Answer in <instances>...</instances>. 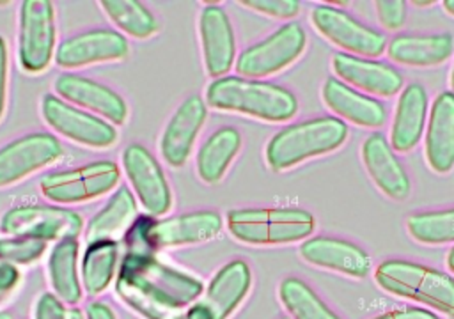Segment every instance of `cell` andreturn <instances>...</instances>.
I'll use <instances>...</instances> for the list:
<instances>
[{
	"label": "cell",
	"instance_id": "cell-38",
	"mask_svg": "<svg viewBox=\"0 0 454 319\" xmlns=\"http://www.w3.org/2000/svg\"><path fill=\"white\" fill-rule=\"evenodd\" d=\"M7 90H9V50L4 35H0V121L7 106Z\"/></svg>",
	"mask_w": 454,
	"mask_h": 319
},
{
	"label": "cell",
	"instance_id": "cell-28",
	"mask_svg": "<svg viewBox=\"0 0 454 319\" xmlns=\"http://www.w3.org/2000/svg\"><path fill=\"white\" fill-rule=\"evenodd\" d=\"M78 253V237H64L51 246L46 264L51 292L69 307H76L83 298Z\"/></svg>",
	"mask_w": 454,
	"mask_h": 319
},
{
	"label": "cell",
	"instance_id": "cell-25",
	"mask_svg": "<svg viewBox=\"0 0 454 319\" xmlns=\"http://www.w3.org/2000/svg\"><path fill=\"white\" fill-rule=\"evenodd\" d=\"M426 117L427 92L424 85L417 82L408 83L397 99L390 129V147L397 152L411 151L422 138Z\"/></svg>",
	"mask_w": 454,
	"mask_h": 319
},
{
	"label": "cell",
	"instance_id": "cell-7",
	"mask_svg": "<svg viewBox=\"0 0 454 319\" xmlns=\"http://www.w3.org/2000/svg\"><path fill=\"white\" fill-rule=\"evenodd\" d=\"M121 183V167L114 160H94L71 168L46 172L39 179L41 195L57 206H74L112 193Z\"/></svg>",
	"mask_w": 454,
	"mask_h": 319
},
{
	"label": "cell",
	"instance_id": "cell-49",
	"mask_svg": "<svg viewBox=\"0 0 454 319\" xmlns=\"http://www.w3.org/2000/svg\"><path fill=\"white\" fill-rule=\"evenodd\" d=\"M9 2H0V7H4V5H7Z\"/></svg>",
	"mask_w": 454,
	"mask_h": 319
},
{
	"label": "cell",
	"instance_id": "cell-46",
	"mask_svg": "<svg viewBox=\"0 0 454 319\" xmlns=\"http://www.w3.org/2000/svg\"><path fill=\"white\" fill-rule=\"evenodd\" d=\"M0 319H16V315H14L11 310L2 308V310H0Z\"/></svg>",
	"mask_w": 454,
	"mask_h": 319
},
{
	"label": "cell",
	"instance_id": "cell-18",
	"mask_svg": "<svg viewBox=\"0 0 454 319\" xmlns=\"http://www.w3.org/2000/svg\"><path fill=\"white\" fill-rule=\"evenodd\" d=\"M252 285L250 266L243 259L223 264L209 280L206 294L193 305L204 319H229Z\"/></svg>",
	"mask_w": 454,
	"mask_h": 319
},
{
	"label": "cell",
	"instance_id": "cell-41",
	"mask_svg": "<svg viewBox=\"0 0 454 319\" xmlns=\"http://www.w3.org/2000/svg\"><path fill=\"white\" fill-rule=\"evenodd\" d=\"M85 317L87 319H117L114 308L106 301H101V300H94L87 305Z\"/></svg>",
	"mask_w": 454,
	"mask_h": 319
},
{
	"label": "cell",
	"instance_id": "cell-29",
	"mask_svg": "<svg viewBox=\"0 0 454 319\" xmlns=\"http://www.w3.org/2000/svg\"><path fill=\"white\" fill-rule=\"evenodd\" d=\"M119 241L101 239L87 243V248L80 262L82 289L87 292V296H99L110 287L119 269Z\"/></svg>",
	"mask_w": 454,
	"mask_h": 319
},
{
	"label": "cell",
	"instance_id": "cell-44",
	"mask_svg": "<svg viewBox=\"0 0 454 319\" xmlns=\"http://www.w3.org/2000/svg\"><path fill=\"white\" fill-rule=\"evenodd\" d=\"M447 266H449V269L454 273V246L449 250V253H447Z\"/></svg>",
	"mask_w": 454,
	"mask_h": 319
},
{
	"label": "cell",
	"instance_id": "cell-50",
	"mask_svg": "<svg viewBox=\"0 0 454 319\" xmlns=\"http://www.w3.org/2000/svg\"><path fill=\"white\" fill-rule=\"evenodd\" d=\"M280 319H289V317H280Z\"/></svg>",
	"mask_w": 454,
	"mask_h": 319
},
{
	"label": "cell",
	"instance_id": "cell-36",
	"mask_svg": "<svg viewBox=\"0 0 454 319\" xmlns=\"http://www.w3.org/2000/svg\"><path fill=\"white\" fill-rule=\"evenodd\" d=\"M376 14L380 23L388 28L395 30L404 25L406 19V2L403 0H380L376 2Z\"/></svg>",
	"mask_w": 454,
	"mask_h": 319
},
{
	"label": "cell",
	"instance_id": "cell-26",
	"mask_svg": "<svg viewBox=\"0 0 454 319\" xmlns=\"http://www.w3.org/2000/svg\"><path fill=\"white\" fill-rule=\"evenodd\" d=\"M138 216V204L129 186L121 184L117 186L108 200L96 211L87 225H85V239L87 243L101 241V239H114L117 241L126 234L131 223Z\"/></svg>",
	"mask_w": 454,
	"mask_h": 319
},
{
	"label": "cell",
	"instance_id": "cell-21",
	"mask_svg": "<svg viewBox=\"0 0 454 319\" xmlns=\"http://www.w3.org/2000/svg\"><path fill=\"white\" fill-rule=\"evenodd\" d=\"M332 66L340 82L372 96H395L404 83L403 74L395 67L385 62L349 55L346 51L335 53L332 58Z\"/></svg>",
	"mask_w": 454,
	"mask_h": 319
},
{
	"label": "cell",
	"instance_id": "cell-22",
	"mask_svg": "<svg viewBox=\"0 0 454 319\" xmlns=\"http://www.w3.org/2000/svg\"><path fill=\"white\" fill-rule=\"evenodd\" d=\"M364 165L374 184L390 198L404 200L411 191V183L403 163L395 156L383 133H371L362 145Z\"/></svg>",
	"mask_w": 454,
	"mask_h": 319
},
{
	"label": "cell",
	"instance_id": "cell-32",
	"mask_svg": "<svg viewBox=\"0 0 454 319\" xmlns=\"http://www.w3.org/2000/svg\"><path fill=\"white\" fill-rule=\"evenodd\" d=\"M278 298L293 319H340L303 280L287 276L278 284Z\"/></svg>",
	"mask_w": 454,
	"mask_h": 319
},
{
	"label": "cell",
	"instance_id": "cell-27",
	"mask_svg": "<svg viewBox=\"0 0 454 319\" xmlns=\"http://www.w3.org/2000/svg\"><path fill=\"white\" fill-rule=\"evenodd\" d=\"M454 51L450 34H401L387 46L390 60L410 67H433L443 64Z\"/></svg>",
	"mask_w": 454,
	"mask_h": 319
},
{
	"label": "cell",
	"instance_id": "cell-20",
	"mask_svg": "<svg viewBox=\"0 0 454 319\" xmlns=\"http://www.w3.org/2000/svg\"><path fill=\"white\" fill-rule=\"evenodd\" d=\"M199 35L207 74L222 78L234 64L236 41L231 19L220 5L209 4L200 11Z\"/></svg>",
	"mask_w": 454,
	"mask_h": 319
},
{
	"label": "cell",
	"instance_id": "cell-9",
	"mask_svg": "<svg viewBox=\"0 0 454 319\" xmlns=\"http://www.w3.org/2000/svg\"><path fill=\"white\" fill-rule=\"evenodd\" d=\"M85 229L83 216L71 207L57 204H18L0 218V232L28 236L44 241L80 237Z\"/></svg>",
	"mask_w": 454,
	"mask_h": 319
},
{
	"label": "cell",
	"instance_id": "cell-30",
	"mask_svg": "<svg viewBox=\"0 0 454 319\" xmlns=\"http://www.w3.org/2000/svg\"><path fill=\"white\" fill-rule=\"evenodd\" d=\"M241 147V135L236 128L225 126L213 131L197 152V174L207 183H218Z\"/></svg>",
	"mask_w": 454,
	"mask_h": 319
},
{
	"label": "cell",
	"instance_id": "cell-34",
	"mask_svg": "<svg viewBox=\"0 0 454 319\" xmlns=\"http://www.w3.org/2000/svg\"><path fill=\"white\" fill-rule=\"evenodd\" d=\"M48 252V241L28 236L0 237V262L30 266Z\"/></svg>",
	"mask_w": 454,
	"mask_h": 319
},
{
	"label": "cell",
	"instance_id": "cell-14",
	"mask_svg": "<svg viewBox=\"0 0 454 319\" xmlns=\"http://www.w3.org/2000/svg\"><path fill=\"white\" fill-rule=\"evenodd\" d=\"M129 53L128 39L112 27H92L64 37L53 60L62 69H78L94 64L119 62Z\"/></svg>",
	"mask_w": 454,
	"mask_h": 319
},
{
	"label": "cell",
	"instance_id": "cell-24",
	"mask_svg": "<svg viewBox=\"0 0 454 319\" xmlns=\"http://www.w3.org/2000/svg\"><path fill=\"white\" fill-rule=\"evenodd\" d=\"M321 94L325 105L344 121L362 128H381L387 122V110L376 97L365 96L339 78H326Z\"/></svg>",
	"mask_w": 454,
	"mask_h": 319
},
{
	"label": "cell",
	"instance_id": "cell-11",
	"mask_svg": "<svg viewBox=\"0 0 454 319\" xmlns=\"http://www.w3.org/2000/svg\"><path fill=\"white\" fill-rule=\"evenodd\" d=\"M307 44L305 30L300 23H286L262 41L245 48L236 60V71L243 78L271 76L291 66Z\"/></svg>",
	"mask_w": 454,
	"mask_h": 319
},
{
	"label": "cell",
	"instance_id": "cell-6",
	"mask_svg": "<svg viewBox=\"0 0 454 319\" xmlns=\"http://www.w3.org/2000/svg\"><path fill=\"white\" fill-rule=\"evenodd\" d=\"M374 280L388 294L454 315V278L440 269L406 259H387L376 266Z\"/></svg>",
	"mask_w": 454,
	"mask_h": 319
},
{
	"label": "cell",
	"instance_id": "cell-48",
	"mask_svg": "<svg viewBox=\"0 0 454 319\" xmlns=\"http://www.w3.org/2000/svg\"><path fill=\"white\" fill-rule=\"evenodd\" d=\"M450 87H452V92H454V67H452V73H450Z\"/></svg>",
	"mask_w": 454,
	"mask_h": 319
},
{
	"label": "cell",
	"instance_id": "cell-42",
	"mask_svg": "<svg viewBox=\"0 0 454 319\" xmlns=\"http://www.w3.org/2000/svg\"><path fill=\"white\" fill-rule=\"evenodd\" d=\"M174 319H204V317H202V314L197 310L195 305H190L183 314H179V315L174 317Z\"/></svg>",
	"mask_w": 454,
	"mask_h": 319
},
{
	"label": "cell",
	"instance_id": "cell-37",
	"mask_svg": "<svg viewBox=\"0 0 454 319\" xmlns=\"http://www.w3.org/2000/svg\"><path fill=\"white\" fill-rule=\"evenodd\" d=\"M66 305L53 292H43L35 300L34 319H66Z\"/></svg>",
	"mask_w": 454,
	"mask_h": 319
},
{
	"label": "cell",
	"instance_id": "cell-33",
	"mask_svg": "<svg viewBox=\"0 0 454 319\" xmlns=\"http://www.w3.org/2000/svg\"><path fill=\"white\" fill-rule=\"evenodd\" d=\"M410 236L424 245H445L454 241V207L442 211L413 213L406 218Z\"/></svg>",
	"mask_w": 454,
	"mask_h": 319
},
{
	"label": "cell",
	"instance_id": "cell-43",
	"mask_svg": "<svg viewBox=\"0 0 454 319\" xmlns=\"http://www.w3.org/2000/svg\"><path fill=\"white\" fill-rule=\"evenodd\" d=\"M66 319H87V317H85V312H83L82 308L71 307V308H67V312H66Z\"/></svg>",
	"mask_w": 454,
	"mask_h": 319
},
{
	"label": "cell",
	"instance_id": "cell-47",
	"mask_svg": "<svg viewBox=\"0 0 454 319\" xmlns=\"http://www.w3.org/2000/svg\"><path fill=\"white\" fill-rule=\"evenodd\" d=\"M434 2H420V0H415L413 2V5H417V7H427V5H433Z\"/></svg>",
	"mask_w": 454,
	"mask_h": 319
},
{
	"label": "cell",
	"instance_id": "cell-40",
	"mask_svg": "<svg viewBox=\"0 0 454 319\" xmlns=\"http://www.w3.org/2000/svg\"><path fill=\"white\" fill-rule=\"evenodd\" d=\"M371 319H438L436 314H433L427 308H420V307H406V308H395V310H388L383 312L376 317Z\"/></svg>",
	"mask_w": 454,
	"mask_h": 319
},
{
	"label": "cell",
	"instance_id": "cell-16",
	"mask_svg": "<svg viewBox=\"0 0 454 319\" xmlns=\"http://www.w3.org/2000/svg\"><path fill=\"white\" fill-rule=\"evenodd\" d=\"M53 90L60 99L108 121L115 128L122 126L128 119L126 99L114 87L94 78L64 71L53 80Z\"/></svg>",
	"mask_w": 454,
	"mask_h": 319
},
{
	"label": "cell",
	"instance_id": "cell-15",
	"mask_svg": "<svg viewBox=\"0 0 454 319\" xmlns=\"http://www.w3.org/2000/svg\"><path fill=\"white\" fill-rule=\"evenodd\" d=\"M314 28L333 44L356 57H380L387 48V37L330 4H319L310 12Z\"/></svg>",
	"mask_w": 454,
	"mask_h": 319
},
{
	"label": "cell",
	"instance_id": "cell-8",
	"mask_svg": "<svg viewBox=\"0 0 454 319\" xmlns=\"http://www.w3.org/2000/svg\"><path fill=\"white\" fill-rule=\"evenodd\" d=\"M18 64L28 74L48 69L57 50L55 5L48 0H23L18 14Z\"/></svg>",
	"mask_w": 454,
	"mask_h": 319
},
{
	"label": "cell",
	"instance_id": "cell-2",
	"mask_svg": "<svg viewBox=\"0 0 454 319\" xmlns=\"http://www.w3.org/2000/svg\"><path fill=\"white\" fill-rule=\"evenodd\" d=\"M206 101L211 108L268 122H286L298 112V99L289 89L243 76L215 78L206 89Z\"/></svg>",
	"mask_w": 454,
	"mask_h": 319
},
{
	"label": "cell",
	"instance_id": "cell-3",
	"mask_svg": "<svg viewBox=\"0 0 454 319\" xmlns=\"http://www.w3.org/2000/svg\"><path fill=\"white\" fill-rule=\"evenodd\" d=\"M348 138V126L333 115L294 122L277 131L266 145V163L282 172L298 163L337 151Z\"/></svg>",
	"mask_w": 454,
	"mask_h": 319
},
{
	"label": "cell",
	"instance_id": "cell-13",
	"mask_svg": "<svg viewBox=\"0 0 454 319\" xmlns=\"http://www.w3.org/2000/svg\"><path fill=\"white\" fill-rule=\"evenodd\" d=\"M121 167L135 198L151 216H163L172 207V190L167 175L145 145L137 142L126 145L121 154Z\"/></svg>",
	"mask_w": 454,
	"mask_h": 319
},
{
	"label": "cell",
	"instance_id": "cell-23",
	"mask_svg": "<svg viewBox=\"0 0 454 319\" xmlns=\"http://www.w3.org/2000/svg\"><path fill=\"white\" fill-rule=\"evenodd\" d=\"M426 160L438 174L454 168V92L443 90L433 101L426 129Z\"/></svg>",
	"mask_w": 454,
	"mask_h": 319
},
{
	"label": "cell",
	"instance_id": "cell-1",
	"mask_svg": "<svg viewBox=\"0 0 454 319\" xmlns=\"http://www.w3.org/2000/svg\"><path fill=\"white\" fill-rule=\"evenodd\" d=\"M202 291L199 278L161 262L154 252H126L119 262L115 292L145 319H174Z\"/></svg>",
	"mask_w": 454,
	"mask_h": 319
},
{
	"label": "cell",
	"instance_id": "cell-19",
	"mask_svg": "<svg viewBox=\"0 0 454 319\" xmlns=\"http://www.w3.org/2000/svg\"><path fill=\"white\" fill-rule=\"evenodd\" d=\"M300 255L312 266L353 278H364L371 269V257L362 246L333 236L307 237L300 245Z\"/></svg>",
	"mask_w": 454,
	"mask_h": 319
},
{
	"label": "cell",
	"instance_id": "cell-45",
	"mask_svg": "<svg viewBox=\"0 0 454 319\" xmlns=\"http://www.w3.org/2000/svg\"><path fill=\"white\" fill-rule=\"evenodd\" d=\"M443 9H445L450 16H454V0H445V2H443Z\"/></svg>",
	"mask_w": 454,
	"mask_h": 319
},
{
	"label": "cell",
	"instance_id": "cell-5",
	"mask_svg": "<svg viewBox=\"0 0 454 319\" xmlns=\"http://www.w3.org/2000/svg\"><path fill=\"white\" fill-rule=\"evenodd\" d=\"M314 216L301 207H238L227 213L231 236L245 245H289L314 232Z\"/></svg>",
	"mask_w": 454,
	"mask_h": 319
},
{
	"label": "cell",
	"instance_id": "cell-12",
	"mask_svg": "<svg viewBox=\"0 0 454 319\" xmlns=\"http://www.w3.org/2000/svg\"><path fill=\"white\" fill-rule=\"evenodd\" d=\"M64 154L57 135L30 131L0 145V188L12 186L50 167Z\"/></svg>",
	"mask_w": 454,
	"mask_h": 319
},
{
	"label": "cell",
	"instance_id": "cell-31",
	"mask_svg": "<svg viewBox=\"0 0 454 319\" xmlns=\"http://www.w3.org/2000/svg\"><path fill=\"white\" fill-rule=\"evenodd\" d=\"M99 5L115 30L124 37L149 39L160 28L153 11L138 0H103Z\"/></svg>",
	"mask_w": 454,
	"mask_h": 319
},
{
	"label": "cell",
	"instance_id": "cell-39",
	"mask_svg": "<svg viewBox=\"0 0 454 319\" xmlns=\"http://www.w3.org/2000/svg\"><path fill=\"white\" fill-rule=\"evenodd\" d=\"M20 278L21 275L18 266L0 262V303L16 289V285L20 284Z\"/></svg>",
	"mask_w": 454,
	"mask_h": 319
},
{
	"label": "cell",
	"instance_id": "cell-35",
	"mask_svg": "<svg viewBox=\"0 0 454 319\" xmlns=\"http://www.w3.org/2000/svg\"><path fill=\"white\" fill-rule=\"evenodd\" d=\"M241 5L278 19L294 18L301 7V4L296 0H248L241 2Z\"/></svg>",
	"mask_w": 454,
	"mask_h": 319
},
{
	"label": "cell",
	"instance_id": "cell-10",
	"mask_svg": "<svg viewBox=\"0 0 454 319\" xmlns=\"http://www.w3.org/2000/svg\"><path fill=\"white\" fill-rule=\"evenodd\" d=\"M41 115L57 135L83 147L110 149L119 140V131L114 124L60 99L53 92L43 96Z\"/></svg>",
	"mask_w": 454,
	"mask_h": 319
},
{
	"label": "cell",
	"instance_id": "cell-4",
	"mask_svg": "<svg viewBox=\"0 0 454 319\" xmlns=\"http://www.w3.org/2000/svg\"><path fill=\"white\" fill-rule=\"evenodd\" d=\"M223 220L216 211H192L168 218L137 216L126 230V252H154L209 241L220 234Z\"/></svg>",
	"mask_w": 454,
	"mask_h": 319
},
{
	"label": "cell",
	"instance_id": "cell-17",
	"mask_svg": "<svg viewBox=\"0 0 454 319\" xmlns=\"http://www.w3.org/2000/svg\"><path fill=\"white\" fill-rule=\"evenodd\" d=\"M206 117L207 108L200 96L192 94L181 101L165 124L160 138V154L167 165L179 168L188 161Z\"/></svg>",
	"mask_w": 454,
	"mask_h": 319
}]
</instances>
